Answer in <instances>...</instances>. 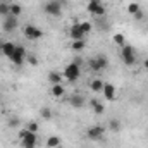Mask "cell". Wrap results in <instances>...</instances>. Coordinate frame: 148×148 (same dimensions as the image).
<instances>
[{"mask_svg":"<svg viewBox=\"0 0 148 148\" xmlns=\"http://www.w3.org/2000/svg\"><path fill=\"white\" fill-rule=\"evenodd\" d=\"M43 10L48 14V16H53V17H59L62 14V3L59 0H50L43 5Z\"/></svg>","mask_w":148,"mask_h":148,"instance_id":"cell-2","label":"cell"},{"mask_svg":"<svg viewBox=\"0 0 148 148\" xmlns=\"http://www.w3.org/2000/svg\"><path fill=\"white\" fill-rule=\"evenodd\" d=\"M0 16H2V17L10 16V3H7V2H0Z\"/></svg>","mask_w":148,"mask_h":148,"instance_id":"cell-18","label":"cell"},{"mask_svg":"<svg viewBox=\"0 0 148 148\" xmlns=\"http://www.w3.org/2000/svg\"><path fill=\"white\" fill-rule=\"evenodd\" d=\"M143 16H145V14L141 12V9H140V10H138V12L134 14V17H136V21H141V17H143Z\"/></svg>","mask_w":148,"mask_h":148,"instance_id":"cell-31","label":"cell"},{"mask_svg":"<svg viewBox=\"0 0 148 148\" xmlns=\"http://www.w3.org/2000/svg\"><path fill=\"white\" fill-rule=\"evenodd\" d=\"M2 45H3V43H0V53H2Z\"/></svg>","mask_w":148,"mask_h":148,"instance_id":"cell-33","label":"cell"},{"mask_svg":"<svg viewBox=\"0 0 148 148\" xmlns=\"http://www.w3.org/2000/svg\"><path fill=\"white\" fill-rule=\"evenodd\" d=\"M0 98H2V95H0Z\"/></svg>","mask_w":148,"mask_h":148,"instance_id":"cell-34","label":"cell"},{"mask_svg":"<svg viewBox=\"0 0 148 148\" xmlns=\"http://www.w3.org/2000/svg\"><path fill=\"white\" fill-rule=\"evenodd\" d=\"M19 140H21V145L24 148H36V134L35 133H29L28 129H21L19 131Z\"/></svg>","mask_w":148,"mask_h":148,"instance_id":"cell-1","label":"cell"},{"mask_svg":"<svg viewBox=\"0 0 148 148\" xmlns=\"http://www.w3.org/2000/svg\"><path fill=\"white\" fill-rule=\"evenodd\" d=\"M26 129H28L29 133H36V131H38V122H29Z\"/></svg>","mask_w":148,"mask_h":148,"instance_id":"cell-28","label":"cell"},{"mask_svg":"<svg viewBox=\"0 0 148 148\" xmlns=\"http://www.w3.org/2000/svg\"><path fill=\"white\" fill-rule=\"evenodd\" d=\"M86 9H88L90 14H93L97 17H103L105 16V7H103V3L100 0H90L88 5H86Z\"/></svg>","mask_w":148,"mask_h":148,"instance_id":"cell-4","label":"cell"},{"mask_svg":"<svg viewBox=\"0 0 148 148\" xmlns=\"http://www.w3.org/2000/svg\"><path fill=\"white\" fill-rule=\"evenodd\" d=\"M52 95L57 97V98H60L64 95V86L62 84H52Z\"/></svg>","mask_w":148,"mask_h":148,"instance_id":"cell-19","label":"cell"},{"mask_svg":"<svg viewBox=\"0 0 148 148\" xmlns=\"http://www.w3.org/2000/svg\"><path fill=\"white\" fill-rule=\"evenodd\" d=\"M88 2H90V0H88Z\"/></svg>","mask_w":148,"mask_h":148,"instance_id":"cell-35","label":"cell"},{"mask_svg":"<svg viewBox=\"0 0 148 148\" xmlns=\"http://www.w3.org/2000/svg\"><path fill=\"white\" fill-rule=\"evenodd\" d=\"M24 36L28 40H38V38L43 36V31L40 28H36V26H33V24H28L24 28Z\"/></svg>","mask_w":148,"mask_h":148,"instance_id":"cell-9","label":"cell"},{"mask_svg":"<svg viewBox=\"0 0 148 148\" xmlns=\"http://www.w3.org/2000/svg\"><path fill=\"white\" fill-rule=\"evenodd\" d=\"M107 66H109V59H107L105 55H97V57H93V59L90 60V67H91V71H95V73L103 71Z\"/></svg>","mask_w":148,"mask_h":148,"instance_id":"cell-3","label":"cell"},{"mask_svg":"<svg viewBox=\"0 0 148 148\" xmlns=\"http://www.w3.org/2000/svg\"><path fill=\"white\" fill-rule=\"evenodd\" d=\"M14 50H16V45L14 43H10V41H5L3 45H2V53L5 55V57H12V53H14Z\"/></svg>","mask_w":148,"mask_h":148,"instance_id":"cell-13","label":"cell"},{"mask_svg":"<svg viewBox=\"0 0 148 148\" xmlns=\"http://www.w3.org/2000/svg\"><path fill=\"white\" fill-rule=\"evenodd\" d=\"M17 126H19V119L17 117H12L9 121V127H17Z\"/></svg>","mask_w":148,"mask_h":148,"instance_id":"cell-29","label":"cell"},{"mask_svg":"<svg viewBox=\"0 0 148 148\" xmlns=\"http://www.w3.org/2000/svg\"><path fill=\"white\" fill-rule=\"evenodd\" d=\"M103 133H105V127L103 126H91V127H88L86 136L90 140H102L103 138Z\"/></svg>","mask_w":148,"mask_h":148,"instance_id":"cell-8","label":"cell"},{"mask_svg":"<svg viewBox=\"0 0 148 148\" xmlns=\"http://www.w3.org/2000/svg\"><path fill=\"white\" fill-rule=\"evenodd\" d=\"M145 69H147V71H148V59H147V60H145Z\"/></svg>","mask_w":148,"mask_h":148,"instance_id":"cell-32","label":"cell"},{"mask_svg":"<svg viewBox=\"0 0 148 148\" xmlns=\"http://www.w3.org/2000/svg\"><path fill=\"white\" fill-rule=\"evenodd\" d=\"M121 55H122L124 64H127V66H133V64L136 62V55H134V50H133L131 45H122V52H121Z\"/></svg>","mask_w":148,"mask_h":148,"instance_id":"cell-6","label":"cell"},{"mask_svg":"<svg viewBox=\"0 0 148 148\" xmlns=\"http://www.w3.org/2000/svg\"><path fill=\"white\" fill-rule=\"evenodd\" d=\"M40 114H41L43 119H50V117H52V110H50V109H41Z\"/></svg>","mask_w":148,"mask_h":148,"instance_id":"cell-27","label":"cell"},{"mask_svg":"<svg viewBox=\"0 0 148 148\" xmlns=\"http://www.w3.org/2000/svg\"><path fill=\"white\" fill-rule=\"evenodd\" d=\"M102 93H103L105 100L112 102V100L115 98V88H114V84H110V83H105V84H103V90H102Z\"/></svg>","mask_w":148,"mask_h":148,"instance_id":"cell-12","label":"cell"},{"mask_svg":"<svg viewBox=\"0 0 148 148\" xmlns=\"http://www.w3.org/2000/svg\"><path fill=\"white\" fill-rule=\"evenodd\" d=\"M103 84H105V83H103L102 79H93V81L90 83V88H91L95 93H100V91L103 90Z\"/></svg>","mask_w":148,"mask_h":148,"instance_id":"cell-16","label":"cell"},{"mask_svg":"<svg viewBox=\"0 0 148 148\" xmlns=\"http://www.w3.org/2000/svg\"><path fill=\"white\" fill-rule=\"evenodd\" d=\"M83 48H84V40H74V41H73V50L81 52Z\"/></svg>","mask_w":148,"mask_h":148,"instance_id":"cell-23","label":"cell"},{"mask_svg":"<svg viewBox=\"0 0 148 148\" xmlns=\"http://www.w3.org/2000/svg\"><path fill=\"white\" fill-rule=\"evenodd\" d=\"M69 103H71L73 107H76V109H79V107L84 105V97H81V95H73L71 100H69Z\"/></svg>","mask_w":148,"mask_h":148,"instance_id":"cell-15","label":"cell"},{"mask_svg":"<svg viewBox=\"0 0 148 148\" xmlns=\"http://www.w3.org/2000/svg\"><path fill=\"white\" fill-rule=\"evenodd\" d=\"M21 12H23V7H21L19 3H10V16L19 17V16H21Z\"/></svg>","mask_w":148,"mask_h":148,"instance_id":"cell-21","label":"cell"},{"mask_svg":"<svg viewBox=\"0 0 148 148\" xmlns=\"http://www.w3.org/2000/svg\"><path fill=\"white\" fill-rule=\"evenodd\" d=\"M69 36L74 40H83L84 38V33H83V29H81V23H77V21H74V24L71 26V29H69Z\"/></svg>","mask_w":148,"mask_h":148,"instance_id":"cell-11","label":"cell"},{"mask_svg":"<svg viewBox=\"0 0 148 148\" xmlns=\"http://www.w3.org/2000/svg\"><path fill=\"white\" fill-rule=\"evenodd\" d=\"M138 10H140V3H136V2H131V3L127 5V12H129V14H133V16H134Z\"/></svg>","mask_w":148,"mask_h":148,"instance_id":"cell-24","label":"cell"},{"mask_svg":"<svg viewBox=\"0 0 148 148\" xmlns=\"http://www.w3.org/2000/svg\"><path fill=\"white\" fill-rule=\"evenodd\" d=\"M81 29H83L84 35H88V33L91 31V24H90V23H81Z\"/></svg>","mask_w":148,"mask_h":148,"instance_id":"cell-26","label":"cell"},{"mask_svg":"<svg viewBox=\"0 0 148 148\" xmlns=\"http://www.w3.org/2000/svg\"><path fill=\"white\" fill-rule=\"evenodd\" d=\"M62 77H64L62 74H60V73H55V71L48 74V81H50L52 84H62Z\"/></svg>","mask_w":148,"mask_h":148,"instance_id":"cell-17","label":"cell"},{"mask_svg":"<svg viewBox=\"0 0 148 148\" xmlns=\"http://www.w3.org/2000/svg\"><path fill=\"white\" fill-rule=\"evenodd\" d=\"M28 62H29L31 66H36V64H38V59L35 57V55H29V57H28Z\"/></svg>","mask_w":148,"mask_h":148,"instance_id":"cell-30","label":"cell"},{"mask_svg":"<svg viewBox=\"0 0 148 148\" xmlns=\"http://www.w3.org/2000/svg\"><path fill=\"white\" fill-rule=\"evenodd\" d=\"M24 57H26V50H24V47H21V45H16V50H14V53H12V57H10L12 64H16V66H21V64L24 62Z\"/></svg>","mask_w":148,"mask_h":148,"instance_id":"cell-7","label":"cell"},{"mask_svg":"<svg viewBox=\"0 0 148 148\" xmlns=\"http://www.w3.org/2000/svg\"><path fill=\"white\" fill-rule=\"evenodd\" d=\"M90 105L93 107L95 114H103V112H105V107H103V103H102L100 100H97V98H91V100H90Z\"/></svg>","mask_w":148,"mask_h":148,"instance_id":"cell-14","label":"cell"},{"mask_svg":"<svg viewBox=\"0 0 148 148\" xmlns=\"http://www.w3.org/2000/svg\"><path fill=\"white\" fill-rule=\"evenodd\" d=\"M2 28H3V31H5V33L14 31V29L17 28V17H14V16H7V17H3Z\"/></svg>","mask_w":148,"mask_h":148,"instance_id":"cell-10","label":"cell"},{"mask_svg":"<svg viewBox=\"0 0 148 148\" xmlns=\"http://www.w3.org/2000/svg\"><path fill=\"white\" fill-rule=\"evenodd\" d=\"M109 129L114 131V133L121 131V121H117V119H110V122H109Z\"/></svg>","mask_w":148,"mask_h":148,"instance_id":"cell-22","label":"cell"},{"mask_svg":"<svg viewBox=\"0 0 148 148\" xmlns=\"http://www.w3.org/2000/svg\"><path fill=\"white\" fill-rule=\"evenodd\" d=\"M79 74H81V67H79V64H76V62H71L66 69H64V77L67 79V81H76L77 77H79Z\"/></svg>","mask_w":148,"mask_h":148,"instance_id":"cell-5","label":"cell"},{"mask_svg":"<svg viewBox=\"0 0 148 148\" xmlns=\"http://www.w3.org/2000/svg\"><path fill=\"white\" fill-rule=\"evenodd\" d=\"M59 145H60V138L59 136H50L47 140V147L48 148H57Z\"/></svg>","mask_w":148,"mask_h":148,"instance_id":"cell-20","label":"cell"},{"mask_svg":"<svg viewBox=\"0 0 148 148\" xmlns=\"http://www.w3.org/2000/svg\"><path fill=\"white\" fill-rule=\"evenodd\" d=\"M114 41H115L117 45H121V47H122V45H126L124 36H122V35H119V33H117V35H114Z\"/></svg>","mask_w":148,"mask_h":148,"instance_id":"cell-25","label":"cell"}]
</instances>
